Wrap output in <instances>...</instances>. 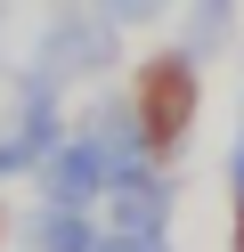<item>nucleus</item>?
<instances>
[{
	"label": "nucleus",
	"mask_w": 244,
	"mask_h": 252,
	"mask_svg": "<svg viewBox=\"0 0 244 252\" xmlns=\"http://www.w3.org/2000/svg\"><path fill=\"white\" fill-rule=\"evenodd\" d=\"M98 8H106L114 25H155L163 8H171V0H98Z\"/></svg>",
	"instance_id": "obj_8"
},
{
	"label": "nucleus",
	"mask_w": 244,
	"mask_h": 252,
	"mask_svg": "<svg viewBox=\"0 0 244 252\" xmlns=\"http://www.w3.org/2000/svg\"><path fill=\"white\" fill-rule=\"evenodd\" d=\"M65 138V122H57V82L49 73H33L25 90H16V106H8V122H0V179H16V171H41V155Z\"/></svg>",
	"instance_id": "obj_3"
},
{
	"label": "nucleus",
	"mask_w": 244,
	"mask_h": 252,
	"mask_svg": "<svg viewBox=\"0 0 244 252\" xmlns=\"http://www.w3.org/2000/svg\"><path fill=\"white\" fill-rule=\"evenodd\" d=\"M114 57H122V41H114V17L106 8H57L41 33V49H33V73H49V82H98V73H114Z\"/></svg>",
	"instance_id": "obj_1"
},
{
	"label": "nucleus",
	"mask_w": 244,
	"mask_h": 252,
	"mask_svg": "<svg viewBox=\"0 0 244 252\" xmlns=\"http://www.w3.org/2000/svg\"><path fill=\"white\" fill-rule=\"evenodd\" d=\"M130 106H139V122H146V138H155V155L179 147V138H187V114H195V57L171 49V57H155V65H139Z\"/></svg>",
	"instance_id": "obj_2"
},
{
	"label": "nucleus",
	"mask_w": 244,
	"mask_h": 252,
	"mask_svg": "<svg viewBox=\"0 0 244 252\" xmlns=\"http://www.w3.org/2000/svg\"><path fill=\"white\" fill-rule=\"evenodd\" d=\"M228 33H236V0H195L187 8V57H220L228 49Z\"/></svg>",
	"instance_id": "obj_6"
},
{
	"label": "nucleus",
	"mask_w": 244,
	"mask_h": 252,
	"mask_svg": "<svg viewBox=\"0 0 244 252\" xmlns=\"http://www.w3.org/2000/svg\"><path fill=\"white\" fill-rule=\"evenodd\" d=\"M98 252H171L163 228H98Z\"/></svg>",
	"instance_id": "obj_7"
},
{
	"label": "nucleus",
	"mask_w": 244,
	"mask_h": 252,
	"mask_svg": "<svg viewBox=\"0 0 244 252\" xmlns=\"http://www.w3.org/2000/svg\"><path fill=\"white\" fill-rule=\"evenodd\" d=\"M106 203H114V228H171L179 179H171V171H155V163H139V171H114Z\"/></svg>",
	"instance_id": "obj_5"
},
{
	"label": "nucleus",
	"mask_w": 244,
	"mask_h": 252,
	"mask_svg": "<svg viewBox=\"0 0 244 252\" xmlns=\"http://www.w3.org/2000/svg\"><path fill=\"white\" fill-rule=\"evenodd\" d=\"M106 187H114V163H106V147H98L90 130L57 138V147L41 155V195H49V203H65V212L106 203Z\"/></svg>",
	"instance_id": "obj_4"
},
{
	"label": "nucleus",
	"mask_w": 244,
	"mask_h": 252,
	"mask_svg": "<svg viewBox=\"0 0 244 252\" xmlns=\"http://www.w3.org/2000/svg\"><path fill=\"white\" fill-rule=\"evenodd\" d=\"M228 187H236V212H244V98H236V155H228Z\"/></svg>",
	"instance_id": "obj_9"
}]
</instances>
